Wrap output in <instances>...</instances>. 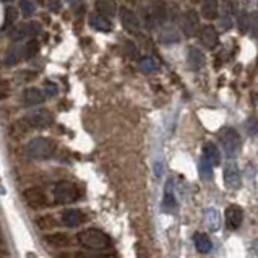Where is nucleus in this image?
Returning <instances> with one entry per match:
<instances>
[{
	"mask_svg": "<svg viewBox=\"0 0 258 258\" xmlns=\"http://www.w3.org/2000/svg\"><path fill=\"white\" fill-rule=\"evenodd\" d=\"M77 239L80 242V245H83L85 249H89L93 252L98 250H106L112 245V240L110 237L106 234V232L94 229V227H89V229H85L82 232H78Z\"/></svg>",
	"mask_w": 258,
	"mask_h": 258,
	"instance_id": "f257e3e1",
	"label": "nucleus"
},
{
	"mask_svg": "<svg viewBox=\"0 0 258 258\" xmlns=\"http://www.w3.org/2000/svg\"><path fill=\"white\" fill-rule=\"evenodd\" d=\"M55 151H57V143L45 136L33 138L26 145V154L31 159H49L55 154Z\"/></svg>",
	"mask_w": 258,
	"mask_h": 258,
	"instance_id": "f03ea898",
	"label": "nucleus"
},
{
	"mask_svg": "<svg viewBox=\"0 0 258 258\" xmlns=\"http://www.w3.org/2000/svg\"><path fill=\"white\" fill-rule=\"evenodd\" d=\"M217 140H219V143L222 145V148H224L227 158L234 159L237 154H239V151L242 148V141H240V135L237 133L236 129L232 127H224L219 130V133H217Z\"/></svg>",
	"mask_w": 258,
	"mask_h": 258,
	"instance_id": "7ed1b4c3",
	"label": "nucleus"
},
{
	"mask_svg": "<svg viewBox=\"0 0 258 258\" xmlns=\"http://www.w3.org/2000/svg\"><path fill=\"white\" fill-rule=\"evenodd\" d=\"M54 200L57 203H64V205H68V203H73L80 198V190L78 187L72 184V182H59L57 185L54 187Z\"/></svg>",
	"mask_w": 258,
	"mask_h": 258,
	"instance_id": "20e7f679",
	"label": "nucleus"
},
{
	"mask_svg": "<svg viewBox=\"0 0 258 258\" xmlns=\"http://www.w3.org/2000/svg\"><path fill=\"white\" fill-rule=\"evenodd\" d=\"M180 28L187 38H195L200 33V18L195 10H189L180 17Z\"/></svg>",
	"mask_w": 258,
	"mask_h": 258,
	"instance_id": "39448f33",
	"label": "nucleus"
},
{
	"mask_svg": "<svg viewBox=\"0 0 258 258\" xmlns=\"http://www.w3.org/2000/svg\"><path fill=\"white\" fill-rule=\"evenodd\" d=\"M54 124V117L50 115L49 112H34V114H29L26 119H23L20 125H23L24 130L28 129H45L49 125Z\"/></svg>",
	"mask_w": 258,
	"mask_h": 258,
	"instance_id": "423d86ee",
	"label": "nucleus"
},
{
	"mask_svg": "<svg viewBox=\"0 0 258 258\" xmlns=\"http://www.w3.org/2000/svg\"><path fill=\"white\" fill-rule=\"evenodd\" d=\"M23 198H24V201H26V205L29 206V208H33V210L45 208V206H47V196H45V194L41 189H36V187L24 190Z\"/></svg>",
	"mask_w": 258,
	"mask_h": 258,
	"instance_id": "0eeeda50",
	"label": "nucleus"
},
{
	"mask_svg": "<svg viewBox=\"0 0 258 258\" xmlns=\"http://www.w3.org/2000/svg\"><path fill=\"white\" fill-rule=\"evenodd\" d=\"M224 185L231 190L239 189L240 185V171L237 168V163L234 159L227 161L224 168Z\"/></svg>",
	"mask_w": 258,
	"mask_h": 258,
	"instance_id": "6e6552de",
	"label": "nucleus"
},
{
	"mask_svg": "<svg viewBox=\"0 0 258 258\" xmlns=\"http://www.w3.org/2000/svg\"><path fill=\"white\" fill-rule=\"evenodd\" d=\"M242 221H244V211H242L240 206L237 205H231L229 208L226 210V226L227 229L236 231L242 226Z\"/></svg>",
	"mask_w": 258,
	"mask_h": 258,
	"instance_id": "1a4fd4ad",
	"label": "nucleus"
},
{
	"mask_svg": "<svg viewBox=\"0 0 258 258\" xmlns=\"http://www.w3.org/2000/svg\"><path fill=\"white\" fill-rule=\"evenodd\" d=\"M43 33V26L39 24L38 22H29V23H24L22 24L17 31L12 33V38L15 41H20L23 38H33V36H38V34Z\"/></svg>",
	"mask_w": 258,
	"mask_h": 258,
	"instance_id": "9d476101",
	"label": "nucleus"
},
{
	"mask_svg": "<svg viewBox=\"0 0 258 258\" xmlns=\"http://www.w3.org/2000/svg\"><path fill=\"white\" fill-rule=\"evenodd\" d=\"M198 36H200V43L206 49H216L217 43H219V34H217L216 28L211 26V24H206V26L201 28Z\"/></svg>",
	"mask_w": 258,
	"mask_h": 258,
	"instance_id": "9b49d317",
	"label": "nucleus"
},
{
	"mask_svg": "<svg viewBox=\"0 0 258 258\" xmlns=\"http://www.w3.org/2000/svg\"><path fill=\"white\" fill-rule=\"evenodd\" d=\"M120 22H122L124 28L127 29L129 33H140L141 23L138 17L131 12L130 8H122L120 10Z\"/></svg>",
	"mask_w": 258,
	"mask_h": 258,
	"instance_id": "f8f14e48",
	"label": "nucleus"
},
{
	"mask_svg": "<svg viewBox=\"0 0 258 258\" xmlns=\"http://www.w3.org/2000/svg\"><path fill=\"white\" fill-rule=\"evenodd\" d=\"M187 64H189V68L192 72H198V70L205 65V55L203 52L195 47V45H192V47L187 49Z\"/></svg>",
	"mask_w": 258,
	"mask_h": 258,
	"instance_id": "ddd939ff",
	"label": "nucleus"
},
{
	"mask_svg": "<svg viewBox=\"0 0 258 258\" xmlns=\"http://www.w3.org/2000/svg\"><path fill=\"white\" fill-rule=\"evenodd\" d=\"M163 211L171 213L175 208V196H174V182L169 179L166 182V189H164V196H163Z\"/></svg>",
	"mask_w": 258,
	"mask_h": 258,
	"instance_id": "4468645a",
	"label": "nucleus"
},
{
	"mask_svg": "<svg viewBox=\"0 0 258 258\" xmlns=\"http://www.w3.org/2000/svg\"><path fill=\"white\" fill-rule=\"evenodd\" d=\"M85 221V216L80 210H65L62 213V224L67 227H77Z\"/></svg>",
	"mask_w": 258,
	"mask_h": 258,
	"instance_id": "2eb2a0df",
	"label": "nucleus"
},
{
	"mask_svg": "<svg viewBox=\"0 0 258 258\" xmlns=\"http://www.w3.org/2000/svg\"><path fill=\"white\" fill-rule=\"evenodd\" d=\"M45 244L54 247V249H62V247H68L70 245V237L64 232H52V234L44 237Z\"/></svg>",
	"mask_w": 258,
	"mask_h": 258,
	"instance_id": "dca6fc26",
	"label": "nucleus"
},
{
	"mask_svg": "<svg viewBox=\"0 0 258 258\" xmlns=\"http://www.w3.org/2000/svg\"><path fill=\"white\" fill-rule=\"evenodd\" d=\"M194 244L195 249L200 252V254H210L211 249H213V244H211L210 237L203 234V232H196L194 236Z\"/></svg>",
	"mask_w": 258,
	"mask_h": 258,
	"instance_id": "f3484780",
	"label": "nucleus"
},
{
	"mask_svg": "<svg viewBox=\"0 0 258 258\" xmlns=\"http://www.w3.org/2000/svg\"><path fill=\"white\" fill-rule=\"evenodd\" d=\"M203 158H206L213 166H219L221 164V153L217 150V146L215 143L208 141L205 146H203Z\"/></svg>",
	"mask_w": 258,
	"mask_h": 258,
	"instance_id": "a211bd4d",
	"label": "nucleus"
},
{
	"mask_svg": "<svg viewBox=\"0 0 258 258\" xmlns=\"http://www.w3.org/2000/svg\"><path fill=\"white\" fill-rule=\"evenodd\" d=\"M89 24L94 29H98V31H104V33L112 29V23H110L108 18H104L103 15H99V13L91 15V17H89Z\"/></svg>",
	"mask_w": 258,
	"mask_h": 258,
	"instance_id": "6ab92c4d",
	"label": "nucleus"
},
{
	"mask_svg": "<svg viewBox=\"0 0 258 258\" xmlns=\"http://www.w3.org/2000/svg\"><path fill=\"white\" fill-rule=\"evenodd\" d=\"M201 15L206 20H215L219 15V3L216 0H205L201 3Z\"/></svg>",
	"mask_w": 258,
	"mask_h": 258,
	"instance_id": "aec40b11",
	"label": "nucleus"
},
{
	"mask_svg": "<svg viewBox=\"0 0 258 258\" xmlns=\"http://www.w3.org/2000/svg\"><path fill=\"white\" fill-rule=\"evenodd\" d=\"M23 98H24V103H26L28 106H38V104L44 103V96L41 93V89H38V88L24 89Z\"/></svg>",
	"mask_w": 258,
	"mask_h": 258,
	"instance_id": "412c9836",
	"label": "nucleus"
},
{
	"mask_svg": "<svg viewBox=\"0 0 258 258\" xmlns=\"http://www.w3.org/2000/svg\"><path fill=\"white\" fill-rule=\"evenodd\" d=\"M138 68L145 73H154L159 70V64H158V60L153 57H143L138 62Z\"/></svg>",
	"mask_w": 258,
	"mask_h": 258,
	"instance_id": "4be33fe9",
	"label": "nucleus"
},
{
	"mask_svg": "<svg viewBox=\"0 0 258 258\" xmlns=\"http://www.w3.org/2000/svg\"><path fill=\"white\" fill-rule=\"evenodd\" d=\"M198 171H200V177L203 180H211V179H213V164H211L206 158H203V156H201V159H200Z\"/></svg>",
	"mask_w": 258,
	"mask_h": 258,
	"instance_id": "5701e85b",
	"label": "nucleus"
},
{
	"mask_svg": "<svg viewBox=\"0 0 258 258\" xmlns=\"http://www.w3.org/2000/svg\"><path fill=\"white\" fill-rule=\"evenodd\" d=\"M96 7H98L99 15H103L104 18L114 17V15H115V3H114V2H108V0H101V2L96 3Z\"/></svg>",
	"mask_w": 258,
	"mask_h": 258,
	"instance_id": "b1692460",
	"label": "nucleus"
},
{
	"mask_svg": "<svg viewBox=\"0 0 258 258\" xmlns=\"http://www.w3.org/2000/svg\"><path fill=\"white\" fill-rule=\"evenodd\" d=\"M17 18H18V12L15 7H7L5 10V20H3V26H2V31H7L8 28H12L15 23H17Z\"/></svg>",
	"mask_w": 258,
	"mask_h": 258,
	"instance_id": "393cba45",
	"label": "nucleus"
},
{
	"mask_svg": "<svg viewBox=\"0 0 258 258\" xmlns=\"http://www.w3.org/2000/svg\"><path fill=\"white\" fill-rule=\"evenodd\" d=\"M206 217H208V227L210 231H217L221 226V217L216 208H210L206 211Z\"/></svg>",
	"mask_w": 258,
	"mask_h": 258,
	"instance_id": "a878e982",
	"label": "nucleus"
},
{
	"mask_svg": "<svg viewBox=\"0 0 258 258\" xmlns=\"http://www.w3.org/2000/svg\"><path fill=\"white\" fill-rule=\"evenodd\" d=\"M36 226H38V229H41V231H50L57 226V221H55V217L52 216H39L36 219Z\"/></svg>",
	"mask_w": 258,
	"mask_h": 258,
	"instance_id": "bb28decb",
	"label": "nucleus"
},
{
	"mask_svg": "<svg viewBox=\"0 0 258 258\" xmlns=\"http://www.w3.org/2000/svg\"><path fill=\"white\" fill-rule=\"evenodd\" d=\"M39 52V43L36 39H29V43L23 47V57L31 59Z\"/></svg>",
	"mask_w": 258,
	"mask_h": 258,
	"instance_id": "cd10ccee",
	"label": "nucleus"
},
{
	"mask_svg": "<svg viewBox=\"0 0 258 258\" xmlns=\"http://www.w3.org/2000/svg\"><path fill=\"white\" fill-rule=\"evenodd\" d=\"M34 8H36V3L34 2H29V0H23L20 2V12L24 18H29L31 15L34 13Z\"/></svg>",
	"mask_w": 258,
	"mask_h": 258,
	"instance_id": "c85d7f7f",
	"label": "nucleus"
},
{
	"mask_svg": "<svg viewBox=\"0 0 258 258\" xmlns=\"http://www.w3.org/2000/svg\"><path fill=\"white\" fill-rule=\"evenodd\" d=\"M23 55V49H12L10 52L7 54V57H5V64L8 65H15L20 60V57Z\"/></svg>",
	"mask_w": 258,
	"mask_h": 258,
	"instance_id": "c756f323",
	"label": "nucleus"
},
{
	"mask_svg": "<svg viewBox=\"0 0 258 258\" xmlns=\"http://www.w3.org/2000/svg\"><path fill=\"white\" fill-rule=\"evenodd\" d=\"M252 28V18H250V15L249 13H240V17H239V29H240V33H247L249 29Z\"/></svg>",
	"mask_w": 258,
	"mask_h": 258,
	"instance_id": "7c9ffc66",
	"label": "nucleus"
},
{
	"mask_svg": "<svg viewBox=\"0 0 258 258\" xmlns=\"http://www.w3.org/2000/svg\"><path fill=\"white\" fill-rule=\"evenodd\" d=\"M245 129H247V131H249V135H252V136L258 135V119H249L247 120Z\"/></svg>",
	"mask_w": 258,
	"mask_h": 258,
	"instance_id": "2f4dec72",
	"label": "nucleus"
},
{
	"mask_svg": "<svg viewBox=\"0 0 258 258\" xmlns=\"http://www.w3.org/2000/svg\"><path fill=\"white\" fill-rule=\"evenodd\" d=\"M0 98H7L8 96V91H10V83L5 82V80H0Z\"/></svg>",
	"mask_w": 258,
	"mask_h": 258,
	"instance_id": "473e14b6",
	"label": "nucleus"
},
{
	"mask_svg": "<svg viewBox=\"0 0 258 258\" xmlns=\"http://www.w3.org/2000/svg\"><path fill=\"white\" fill-rule=\"evenodd\" d=\"M221 26L222 29H231L232 28V18L229 13H224V18L221 20Z\"/></svg>",
	"mask_w": 258,
	"mask_h": 258,
	"instance_id": "72a5a7b5",
	"label": "nucleus"
},
{
	"mask_svg": "<svg viewBox=\"0 0 258 258\" xmlns=\"http://www.w3.org/2000/svg\"><path fill=\"white\" fill-rule=\"evenodd\" d=\"M45 91H47L49 96H55L57 94V85L52 83V82H47L45 83Z\"/></svg>",
	"mask_w": 258,
	"mask_h": 258,
	"instance_id": "f704fd0d",
	"label": "nucleus"
},
{
	"mask_svg": "<svg viewBox=\"0 0 258 258\" xmlns=\"http://www.w3.org/2000/svg\"><path fill=\"white\" fill-rule=\"evenodd\" d=\"M47 7L52 10V12H59L62 8V2H47Z\"/></svg>",
	"mask_w": 258,
	"mask_h": 258,
	"instance_id": "c9c22d12",
	"label": "nucleus"
},
{
	"mask_svg": "<svg viewBox=\"0 0 258 258\" xmlns=\"http://www.w3.org/2000/svg\"><path fill=\"white\" fill-rule=\"evenodd\" d=\"M161 168H163V164H161V163H156V164H154V172H156V177H161Z\"/></svg>",
	"mask_w": 258,
	"mask_h": 258,
	"instance_id": "e433bc0d",
	"label": "nucleus"
},
{
	"mask_svg": "<svg viewBox=\"0 0 258 258\" xmlns=\"http://www.w3.org/2000/svg\"><path fill=\"white\" fill-rule=\"evenodd\" d=\"M254 250H255V254L258 255V239H257V240L254 242Z\"/></svg>",
	"mask_w": 258,
	"mask_h": 258,
	"instance_id": "4c0bfd02",
	"label": "nucleus"
}]
</instances>
